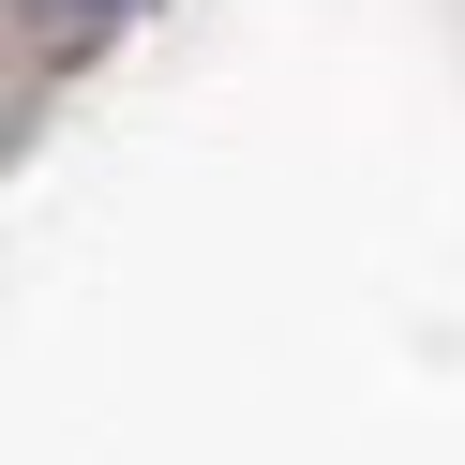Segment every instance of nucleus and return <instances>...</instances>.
I'll list each match as a JSON object with an SVG mask.
<instances>
[{"mask_svg": "<svg viewBox=\"0 0 465 465\" xmlns=\"http://www.w3.org/2000/svg\"><path fill=\"white\" fill-rule=\"evenodd\" d=\"M75 15H105V0H75Z\"/></svg>", "mask_w": 465, "mask_h": 465, "instance_id": "1", "label": "nucleus"}]
</instances>
